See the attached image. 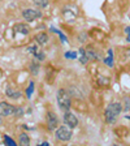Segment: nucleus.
Segmentation results:
<instances>
[{
  "label": "nucleus",
  "instance_id": "obj_21",
  "mask_svg": "<svg viewBox=\"0 0 130 146\" xmlns=\"http://www.w3.org/2000/svg\"><path fill=\"white\" fill-rule=\"evenodd\" d=\"M79 61H81L82 64H87V61H88L87 55H86V54H82V55H81V58H79Z\"/></svg>",
  "mask_w": 130,
  "mask_h": 146
},
{
  "label": "nucleus",
  "instance_id": "obj_18",
  "mask_svg": "<svg viewBox=\"0 0 130 146\" xmlns=\"http://www.w3.org/2000/svg\"><path fill=\"white\" fill-rule=\"evenodd\" d=\"M51 31H53V33H57L59 35H60V38H61V42H64V43H67L68 42V39H67V36L64 35L63 33H60V31L57 30V29H55V27H51Z\"/></svg>",
  "mask_w": 130,
  "mask_h": 146
},
{
  "label": "nucleus",
  "instance_id": "obj_17",
  "mask_svg": "<svg viewBox=\"0 0 130 146\" xmlns=\"http://www.w3.org/2000/svg\"><path fill=\"white\" fill-rule=\"evenodd\" d=\"M4 143H5V145H9V146H17L16 141L13 140V138H11L8 134H5V136H4Z\"/></svg>",
  "mask_w": 130,
  "mask_h": 146
},
{
  "label": "nucleus",
  "instance_id": "obj_11",
  "mask_svg": "<svg viewBox=\"0 0 130 146\" xmlns=\"http://www.w3.org/2000/svg\"><path fill=\"white\" fill-rule=\"evenodd\" d=\"M39 69H40V67H39V63L36 60H34V61H31V64H30V72L33 73L34 76H36L38 73H39Z\"/></svg>",
  "mask_w": 130,
  "mask_h": 146
},
{
  "label": "nucleus",
  "instance_id": "obj_25",
  "mask_svg": "<svg viewBox=\"0 0 130 146\" xmlns=\"http://www.w3.org/2000/svg\"><path fill=\"white\" fill-rule=\"evenodd\" d=\"M34 56H35L36 59H39V60H43V59H44V54H43L42 51H40V52H38V51H36V54L34 55Z\"/></svg>",
  "mask_w": 130,
  "mask_h": 146
},
{
  "label": "nucleus",
  "instance_id": "obj_3",
  "mask_svg": "<svg viewBox=\"0 0 130 146\" xmlns=\"http://www.w3.org/2000/svg\"><path fill=\"white\" fill-rule=\"evenodd\" d=\"M72 131H70V128L67 127V125H61V127H57L56 128V133H55V136H56V138H57L59 141H63V142H65V141H69L70 138H72Z\"/></svg>",
  "mask_w": 130,
  "mask_h": 146
},
{
  "label": "nucleus",
  "instance_id": "obj_19",
  "mask_svg": "<svg viewBox=\"0 0 130 146\" xmlns=\"http://www.w3.org/2000/svg\"><path fill=\"white\" fill-rule=\"evenodd\" d=\"M124 107H122V110H125V112H126V111H129L130 110V98L129 97H125L124 98Z\"/></svg>",
  "mask_w": 130,
  "mask_h": 146
},
{
  "label": "nucleus",
  "instance_id": "obj_14",
  "mask_svg": "<svg viewBox=\"0 0 130 146\" xmlns=\"http://www.w3.org/2000/svg\"><path fill=\"white\" fill-rule=\"evenodd\" d=\"M104 63H106L108 67H111V68L113 67V52H112V50H109L108 51V58L104 59Z\"/></svg>",
  "mask_w": 130,
  "mask_h": 146
},
{
  "label": "nucleus",
  "instance_id": "obj_16",
  "mask_svg": "<svg viewBox=\"0 0 130 146\" xmlns=\"http://www.w3.org/2000/svg\"><path fill=\"white\" fill-rule=\"evenodd\" d=\"M33 3L39 8H46L48 5V0H33Z\"/></svg>",
  "mask_w": 130,
  "mask_h": 146
},
{
  "label": "nucleus",
  "instance_id": "obj_24",
  "mask_svg": "<svg viewBox=\"0 0 130 146\" xmlns=\"http://www.w3.org/2000/svg\"><path fill=\"white\" fill-rule=\"evenodd\" d=\"M27 51L30 52V54H33V55H35L36 54V51H38V50H36V46H30V47H29V48H27Z\"/></svg>",
  "mask_w": 130,
  "mask_h": 146
},
{
  "label": "nucleus",
  "instance_id": "obj_13",
  "mask_svg": "<svg viewBox=\"0 0 130 146\" xmlns=\"http://www.w3.org/2000/svg\"><path fill=\"white\" fill-rule=\"evenodd\" d=\"M34 88H35V85H34V81H30V84H29L27 89L25 90L27 99H30V98H31V95H33V93H34Z\"/></svg>",
  "mask_w": 130,
  "mask_h": 146
},
{
  "label": "nucleus",
  "instance_id": "obj_20",
  "mask_svg": "<svg viewBox=\"0 0 130 146\" xmlns=\"http://www.w3.org/2000/svg\"><path fill=\"white\" fill-rule=\"evenodd\" d=\"M99 84L102 86H107L109 84V80L108 78H104V77H99Z\"/></svg>",
  "mask_w": 130,
  "mask_h": 146
},
{
  "label": "nucleus",
  "instance_id": "obj_23",
  "mask_svg": "<svg viewBox=\"0 0 130 146\" xmlns=\"http://www.w3.org/2000/svg\"><path fill=\"white\" fill-rule=\"evenodd\" d=\"M78 39H79V42H86V39H87V34L81 33L79 34V36H78Z\"/></svg>",
  "mask_w": 130,
  "mask_h": 146
},
{
  "label": "nucleus",
  "instance_id": "obj_28",
  "mask_svg": "<svg viewBox=\"0 0 130 146\" xmlns=\"http://www.w3.org/2000/svg\"><path fill=\"white\" fill-rule=\"evenodd\" d=\"M126 119H127V120H130V116H126Z\"/></svg>",
  "mask_w": 130,
  "mask_h": 146
},
{
  "label": "nucleus",
  "instance_id": "obj_15",
  "mask_svg": "<svg viewBox=\"0 0 130 146\" xmlns=\"http://www.w3.org/2000/svg\"><path fill=\"white\" fill-rule=\"evenodd\" d=\"M86 55H87L88 60H90V59H98V52L95 51V50H92L91 47H88V48L86 50Z\"/></svg>",
  "mask_w": 130,
  "mask_h": 146
},
{
  "label": "nucleus",
  "instance_id": "obj_27",
  "mask_svg": "<svg viewBox=\"0 0 130 146\" xmlns=\"http://www.w3.org/2000/svg\"><path fill=\"white\" fill-rule=\"evenodd\" d=\"M49 143L48 142H42V146H48Z\"/></svg>",
  "mask_w": 130,
  "mask_h": 146
},
{
  "label": "nucleus",
  "instance_id": "obj_22",
  "mask_svg": "<svg viewBox=\"0 0 130 146\" xmlns=\"http://www.w3.org/2000/svg\"><path fill=\"white\" fill-rule=\"evenodd\" d=\"M65 58H67V59H74V58H77V52H67V54H65Z\"/></svg>",
  "mask_w": 130,
  "mask_h": 146
},
{
  "label": "nucleus",
  "instance_id": "obj_8",
  "mask_svg": "<svg viewBox=\"0 0 130 146\" xmlns=\"http://www.w3.org/2000/svg\"><path fill=\"white\" fill-rule=\"evenodd\" d=\"M5 94H7V97H9L11 99H18V98L21 97V91L12 88V86H8V88L5 89Z\"/></svg>",
  "mask_w": 130,
  "mask_h": 146
},
{
  "label": "nucleus",
  "instance_id": "obj_12",
  "mask_svg": "<svg viewBox=\"0 0 130 146\" xmlns=\"http://www.w3.org/2000/svg\"><path fill=\"white\" fill-rule=\"evenodd\" d=\"M29 143H30V138H29V136H27L25 132H22V133L20 134V145L27 146Z\"/></svg>",
  "mask_w": 130,
  "mask_h": 146
},
{
  "label": "nucleus",
  "instance_id": "obj_10",
  "mask_svg": "<svg viewBox=\"0 0 130 146\" xmlns=\"http://www.w3.org/2000/svg\"><path fill=\"white\" fill-rule=\"evenodd\" d=\"M35 40H36V43H38V44L44 46L46 43L48 42V35H47L46 33H38L35 35Z\"/></svg>",
  "mask_w": 130,
  "mask_h": 146
},
{
  "label": "nucleus",
  "instance_id": "obj_2",
  "mask_svg": "<svg viewBox=\"0 0 130 146\" xmlns=\"http://www.w3.org/2000/svg\"><path fill=\"white\" fill-rule=\"evenodd\" d=\"M57 103L63 111H69L70 107H72V99H70V95L67 93V90L60 89L57 91Z\"/></svg>",
  "mask_w": 130,
  "mask_h": 146
},
{
  "label": "nucleus",
  "instance_id": "obj_9",
  "mask_svg": "<svg viewBox=\"0 0 130 146\" xmlns=\"http://www.w3.org/2000/svg\"><path fill=\"white\" fill-rule=\"evenodd\" d=\"M15 31L16 33H21V34H29L30 33V27L27 26L26 24H17L15 25Z\"/></svg>",
  "mask_w": 130,
  "mask_h": 146
},
{
  "label": "nucleus",
  "instance_id": "obj_5",
  "mask_svg": "<svg viewBox=\"0 0 130 146\" xmlns=\"http://www.w3.org/2000/svg\"><path fill=\"white\" fill-rule=\"evenodd\" d=\"M22 16L26 21H35L38 18L42 17V12L39 9H34V8H27L22 12Z\"/></svg>",
  "mask_w": 130,
  "mask_h": 146
},
{
  "label": "nucleus",
  "instance_id": "obj_1",
  "mask_svg": "<svg viewBox=\"0 0 130 146\" xmlns=\"http://www.w3.org/2000/svg\"><path fill=\"white\" fill-rule=\"evenodd\" d=\"M122 111V106L121 103L118 102H113V103H109L107 106L106 111H104V117H106L107 124H115L117 116L121 113Z\"/></svg>",
  "mask_w": 130,
  "mask_h": 146
},
{
  "label": "nucleus",
  "instance_id": "obj_29",
  "mask_svg": "<svg viewBox=\"0 0 130 146\" xmlns=\"http://www.w3.org/2000/svg\"><path fill=\"white\" fill-rule=\"evenodd\" d=\"M0 124H1V116H0Z\"/></svg>",
  "mask_w": 130,
  "mask_h": 146
},
{
  "label": "nucleus",
  "instance_id": "obj_26",
  "mask_svg": "<svg viewBox=\"0 0 130 146\" xmlns=\"http://www.w3.org/2000/svg\"><path fill=\"white\" fill-rule=\"evenodd\" d=\"M125 31H126V33L129 34V36H127V40L130 42V27H126V29H125Z\"/></svg>",
  "mask_w": 130,
  "mask_h": 146
},
{
  "label": "nucleus",
  "instance_id": "obj_7",
  "mask_svg": "<svg viewBox=\"0 0 130 146\" xmlns=\"http://www.w3.org/2000/svg\"><path fill=\"white\" fill-rule=\"evenodd\" d=\"M59 127V119L55 112H47V128L49 131H55Z\"/></svg>",
  "mask_w": 130,
  "mask_h": 146
},
{
  "label": "nucleus",
  "instance_id": "obj_4",
  "mask_svg": "<svg viewBox=\"0 0 130 146\" xmlns=\"http://www.w3.org/2000/svg\"><path fill=\"white\" fill-rule=\"evenodd\" d=\"M18 107L9 104L7 102H0V116H11V115H16Z\"/></svg>",
  "mask_w": 130,
  "mask_h": 146
},
{
  "label": "nucleus",
  "instance_id": "obj_6",
  "mask_svg": "<svg viewBox=\"0 0 130 146\" xmlns=\"http://www.w3.org/2000/svg\"><path fill=\"white\" fill-rule=\"evenodd\" d=\"M64 124L69 128H76L78 125V119H77V116L74 113L65 111V113H64Z\"/></svg>",
  "mask_w": 130,
  "mask_h": 146
}]
</instances>
